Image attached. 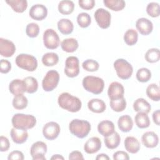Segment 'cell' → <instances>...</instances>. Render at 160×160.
Instances as JSON below:
<instances>
[{
    "mask_svg": "<svg viewBox=\"0 0 160 160\" xmlns=\"http://www.w3.org/2000/svg\"><path fill=\"white\" fill-rule=\"evenodd\" d=\"M58 102L62 109L71 112H78L82 107V102L78 97L66 92H62L59 96Z\"/></svg>",
    "mask_w": 160,
    "mask_h": 160,
    "instance_id": "obj_1",
    "label": "cell"
},
{
    "mask_svg": "<svg viewBox=\"0 0 160 160\" xmlns=\"http://www.w3.org/2000/svg\"><path fill=\"white\" fill-rule=\"evenodd\" d=\"M11 122L12 126L16 129L28 130L35 126L36 119L31 114L17 113L12 116Z\"/></svg>",
    "mask_w": 160,
    "mask_h": 160,
    "instance_id": "obj_2",
    "label": "cell"
},
{
    "mask_svg": "<svg viewBox=\"0 0 160 160\" xmlns=\"http://www.w3.org/2000/svg\"><path fill=\"white\" fill-rule=\"evenodd\" d=\"M91 129V124L85 120L74 119L69 124V129L72 134L78 138H86Z\"/></svg>",
    "mask_w": 160,
    "mask_h": 160,
    "instance_id": "obj_3",
    "label": "cell"
},
{
    "mask_svg": "<svg viewBox=\"0 0 160 160\" xmlns=\"http://www.w3.org/2000/svg\"><path fill=\"white\" fill-rule=\"evenodd\" d=\"M82 84L84 89L94 94H101L104 88V82L102 78L93 76H87L82 79Z\"/></svg>",
    "mask_w": 160,
    "mask_h": 160,
    "instance_id": "obj_4",
    "label": "cell"
},
{
    "mask_svg": "<svg viewBox=\"0 0 160 160\" xmlns=\"http://www.w3.org/2000/svg\"><path fill=\"white\" fill-rule=\"evenodd\" d=\"M15 62L19 68L30 72L35 71L38 67V61L31 54H20L16 58Z\"/></svg>",
    "mask_w": 160,
    "mask_h": 160,
    "instance_id": "obj_5",
    "label": "cell"
},
{
    "mask_svg": "<svg viewBox=\"0 0 160 160\" xmlns=\"http://www.w3.org/2000/svg\"><path fill=\"white\" fill-rule=\"evenodd\" d=\"M114 68L116 74L121 79H128L132 76L133 68L132 65L124 59H118L114 62Z\"/></svg>",
    "mask_w": 160,
    "mask_h": 160,
    "instance_id": "obj_6",
    "label": "cell"
},
{
    "mask_svg": "<svg viewBox=\"0 0 160 160\" xmlns=\"http://www.w3.org/2000/svg\"><path fill=\"white\" fill-rule=\"evenodd\" d=\"M59 81V74L55 70H49L47 72L42 81V87L44 91L49 92L53 91Z\"/></svg>",
    "mask_w": 160,
    "mask_h": 160,
    "instance_id": "obj_7",
    "label": "cell"
},
{
    "mask_svg": "<svg viewBox=\"0 0 160 160\" xmlns=\"http://www.w3.org/2000/svg\"><path fill=\"white\" fill-rule=\"evenodd\" d=\"M43 43L46 48L55 49L59 46V37L54 29H48L43 34Z\"/></svg>",
    "mask_w": 160,
    "mask_h": 160,
    "instance_id": "obj_8",
    "label": "cell"
},
{
    "mask_svg": "<svg viewBox=\"0 0 160 160\" xmlns=\"http://www.w3.org/2000/svg\"><path fill=\"white\" fill-rule=\"evenodd\" d=\"M64 73L69 78L76 77L79 73V62L76 56H69L65 61Z\"/></svg>",
    "mask_w": 160,
    "mask_h": 160,
    "instance_id": "obj_9",
    "label": "cell"
},
{
    "mask_svg": "<svg viewBox=\"0 0 160 160\" xmlns=\"http://www.w3.org/2000/svg\"><path fill=\"white\" fill-rule=\"evenodd\" d=\"M98 25L102 29H107L110 26L111 15L104 8H98L94 14Z\"/></svg>",
    "mask_w": 160,
    "mask_h": 160,
    "instance_id": "obj_10",
    "label": "cell"
},
{
    "mask_svg": "<svg viewBox=\"0 0 160 160\" xmlns=\"http://www.w3.org/2000/svg\"><path fill=\"white\" fill-rule=\"evenodd\" d=\"M60 131V126L57 122L50 121L44 125L42 128V134L46 139L52 141L58 137Z\"/></svg>",
    "mask_w": 160,
    "mask_h": 160,
    "instance_id": "obj_11",
    "label": "cell"
},
{
    "mask_svg": "<svg viewBox=\"0 0 160 160\" xmlns=\"http://www.w3.org/2000/svg\"><path fill=\"white\" fill-rule=\"evenodd\" d=\"M47 149L46 144L42 141H37L33 143L30 149V154L32 159H46L45 154L47 152Z\"/></svg>",
    "mask_w": 160,
    "mask_h": 160,
    "instance_id": "obj_12",
    "label": "cell"
},
{
    "mask_svg": "<svg viewBox=\"0 0 160 160\" xmlns=\"http://www.w3.org/2000/svg\"><path fill=\"white\" fill-rule=\"evenodd\" d=\"M29 14L30 17L36 21H42L48 15L47 8L41 4L33 5L29 9Z\"/></svg>",
    "mask_w": 160,
    "mask_h": 160,
    "instance_id": "obj_13",
    "label": "cell"
},
{
    "mask_svg": "<svg viewBox=\"0 0 160 160\" xmlns=\"http://www.w3.org/2000/svg\"><path fill=\"white\" fill-rule=\"evenodd\" d=\"M124 94V89L120 82L114 81L109 84L108 89V95L111 100L123 98Z\"/></svg>",
    "mask_w": 160,
    "mask_h": 160,
    "instance_id": "obj_14",
    "label": "cell"
},
{
    "mask_svg": "<svg viewBox=\"0 0 160 160\" xmlns=\"http://www.w3.org/2000/svg\"><path fill=\"white\" fill-rule=\"evenodd\" d=\"M16 51L14 44L6 39L0 38V54L5 58L11 57Z\"/></svg>",
    "mask_w": 160,
    "mask_h": 160,
    "instance_id": "obj_15",
    "label": "cell"
},
{
    "mask_svg": "<svg viewBox=\"0 0 160 160\" xmlns=\"http://www.w3.org/2000/svg\"><path fill=\"white\" fill-rule=\"evenodd\" d=\"M136 28L141 34L147 36L152 32L153 24L149 19L145 18H141L136 21Z\"/></svg>",
    "mask_w": 160,
    "mask_h": 160,
    "instance_id": "obj_16",
    "label": "cell"
},
{
    "mask_svg": "<svg viewBox=\"0 0 160 160\" xmlns=\"http://www.w3.org/2000/svg\"><path fill=\"white\" fill-rule=\"evenodd\" d=\"M141 141L145 147L148 148H154L156 147L159 143V138L154 132L148 131L142 134Z\"/></svg>",
    "mask_w": 160,
    "mask_h": 160,
    "instance_id": "obj_17",
    "label": "cell"
},
{
    "mask_svg": "<svg viewBox=\"0 0 160 160\" xmlns=\"http://www.w3.org/2000/svg\"><path fill=\"white\" fill-rule=\"evenodd\" d=\"M101 141L98 137L89 138L84 145V150L88 154H94L97 152L101 148Z\"/></svg>",
    "mask_w": 160,
    "mask_h": 160,
    "instance_id": "obj_18",
    "label": "cell"
},
{
    "mask_svg": "<svg viewBox=\"0 0 160 160\" xmlns=\"http://www.w3.org/2000/svg\"><path fill=\"white\" fill-rule=\"evenodd\" d=\"M10 134L13 142L19 144L25 142L28 138V133L27 130L16 129L15 128H13L11 129Z\"/></svg>",
    "mask_w": 160,
    "mask_h": 160,
    "instance_id": "obj_19",
    "label": "cell"
},
{
    "mask_svg": "<svg viewBox=\"0 0 160 160\" xmlns=\"http://www.w3.org/2000/svg\"><path fill=\"white\" fill-rule=\"evenodd\" d=\"M115 127L114 123L109 120L101 121L98 125V131L104 137L108 136L114 132Z\"/></svg>",
    "mask_w": 160,
    "mask_h": 160,
    "instance_id": "obj_20",
    "label": "cell"
},
{
    "mask_svg": "<svg viewBox=\"0 0 160 160\" xmlns=\"http://www.w3.org/2000/svg\"><path fill=\"white\" fill-rule=\"evenodd\" d=\"M124 144L126 150L131 154L137 153L141 148L140 142L137 138L133 136L126 137L124 141Z\"/></svg>",
    "mask_w": 160,
    "mask_h": 160,
    "instance_id": "obj_21",
    "label": "cell"
},
{
    "mask_svg": "<svg viewBox=\"0 0 160 160\" xmlns=\"http://www.w3.org/2000/svg\"><path fill=\"white\" fill-rule=\"evenodd\" d=\"M118 128L124 132H129L133 127V121L129 115H123L119 118L118 121Z\"/></svg>",
    "mask_w": 160,
    "mask_h": 160,
    "instance_id": "obj_22",
    "label": "cell"
},
{
    "mask_svg": "<svg viewBox=\"0 0 160 160\" xmlns=\"http://www.w3.org/2000/svg\"><path fill=\"white\" fill-rule=\"evenodd\" d=\"M88 108L94 113H102L106 110V105L102 99L94 98L88 101Z\"/></svg>",
    "mask_w": 160,
    "mask_h": 160,
    "instance_id": "obj_23",
    "label": "cell"
},
{
    "mask_svg": "<svg viewBox=\"0 0 160 160\" xmlns=\"http://www.w3.org/2000/svg\"><path fill=\"white\" fill-rule=\"evenodd\" d=\"M9 90L14 96L23 94L26 92V88L23 80L16 79L12 80L9 84Z\"/></svg>",
    "mask_w": 160,
    "mask_h": 160,
    "instance_id": "obj_24",
    "label": "cell"
},
{
    "mask_svg": "<svg viewBox=\"0 0 160 160\" xmlns=\"http://www.w3.org/2000/svg\"><path fill=\"white\" fill-rule=\"evenodd\" d=\"M58 28L61 33L64 35L70 34L74 29L73 23L69 19L62 18L58 22Z\"/></svg>",
    "mask_w": 160,
    "mask_h": 160,
    "instance_id": "obj_25",
    "label": "cell"
},
{
    "mask_svg": "<svg viewBox=\"0 0 160 160\" xmlns=\"http://www.w3.org/2000/svg\"><path fill=\"white\" fill-rule=\"evenodd\" d=\"M104 141L107 148L114 149L119 146L121 142V137L118 132L114 131L111 135L104 137Z\"/></svg>",
    "mask_w": 160,
    "mask_h": 160,
    "instance_id": "obj_26",
    "label": "cell"
},
{
    "mask_svg": "<svg viewBox=\"0 0 160 160\" xmlns=\"http://www.w3.org/2000/svg\"><path fill=\"white\" fill-rule=\"evenodd\" d=\"M133 109L134 111L144 112L148 114L151 109L150 104L144 98H138L133 103Z\"/></svg>",
    "mask_w": 160,
    "mask_h": 160,
    "instance_id": "obj_27",
    "label": "cell"
},
{
    "mask_svg": "<svg viewBox=\"0 0 160 160\" xmlns=\"http://www.w3.org/2000/svg\"><path fill=\"white\" fill-rule=\"evenodd\" d=\"M62 49L67 52H73L77 50L79 47L78 41L73 38H66L62 40L61 43Z\"/></svg>",
    "mask_w": 160,
    "mask_h": 160,
    "instance_id": "obj_28",
    "label": "cell"
},
{
    "mask_svg": "<svg viewBox=\"0 0 160 160\" xmlns=\"http://www.w3.org/2000/svg\"><path fill=\"white\" fill-rule=\"evenodd\" d=\"M6 2L14 11L18 13L23 12L28 8V2L26 0H6Z\"/></svg>",
    "mask_w": 160,
    "mask_h": 160,
    "instance_id": "obj_29",
    "label": "cell"
},
{
    "mask_svg": "<svg viewBox=\"0 0 160 160\" xmlns=\"http://www.w3.org/2000/svg\"><path fill=\"white\" fill-rule=\"evenodd\" d=\"M136 126L140 129L147 128L150 125V120L148 114L144 112H138L134 118Z\"/></svg>",
    "mask_w": 160,
    "mask_h": 160,
    "instance_id": "obj_30",
    "label": "cell"
},
{
    "mask_svg": "<svg viewBox=\"0 0 160 160\" xmlns=\"http://www.w3.org/2000/svg\"><path fill=\"white\" fill-rule=\"evenodd\" d=\"M59 12L64 15L71 14L74 9V4L72 1L63 0L59 2L58 4Z\"/></svg>",
    "mask_w": 160,
    "mask_h": 160,
    "instance_id": "obj_31",
    "label": "cell"
},
{
    "mask_svg": "<svg viewBox=\"0 0 160 160\" xmlns=\"http://www.w3.org/2000/svg\"><path fill=\"white\" fill-rule=\"evenodd\" d=\"M146 95L154 101H159L160 99V89L158 84L152 83L148 85L146 88Z\"/></svg>",
    "mask_w": 160,
    "mask_h": 160,
    "instance_id": "obj_32",
    "label": "cell"
},
{
    "mask_svg": "<svg viewBox=\"0 0 160 160\" xmlns=\"http://www.w3.org/2000/svg\"><path fill=\"white\" fill-rule=\"evenodd\" d=\"M23 82L24 83L26 92L32 94L37 91L38 89V82L36 78L32 76H28L24 78Z\"/></svg>",
    "mask_w": 160,
    "mask_h": 160,
    "instance_id": "obj_33",
    "label": "cell"
},
{
    "mask_svg": "<svg viewBox=\"0 0 160 160\" xmlns=\"http://www.w3.org/2000/svg\"><path fill=\"white\" fill-rule=\"evenodd\" d=\"M103 3L106 7L114 11H121L126 6V2L123 0H104Z\"/></svg>",
    "mask_w": 160,
    "mask_h": 160,
    "instance_id": "obj_34",
    "label": "cell"
},
{
    "mask_svg": "<svg viewBox=\"0 0 160 160\" xmlns=\"http://www.w3.org/2000/svg\"><path fill=\"white\" fill-rule=\"evenodd\" d=\"M59 56L55 52H47L42 57V62L46 66H53L58 64Z\"/></svg>",
    "mask_w": 160,
    "mask_h": 160,
    "instance_id": "obj_35",
    "label": "cell"
},
{
    "mask_svg": "<svg viewBox=\"0 0 160 160\" xmlns=\"http://www.w3.org/2000/svg\"><path fill=\"white\" fill-rule=\"evenodd\" d=\"M28 101L27 98L23 94H19L14 96L12 99V106L18 110L25 109L28 106Z\"/></svg>",
    "mask_w": 160,
    "mask_h": 160,
    "instance_id": "obj_36",
    "label": "cell"
},
{
    "mask_svg": "<svg viewBox=\"0 0 160 160\" xmlns=\"http://www.w3.org/2000/svg\"><path fill=\"white\" fill-rule=\"evenodd\" d=\"M138 39V34L134 29H128L124 34V41L128 46L134 45Z\"/></svg>",
    "mask_w": 160,
    "mask_h": 160,
    "instance_id": "obj_37",
    "label": "cell"
},
{
    "mask_svg": "<svg viewBox=\"0 0 160 160\" xmlns=\"http://www.w3.org/2000/svg\"><path fill=\"white\" fill-rule=\"evenodd\" d=\"M144 58L146 61L150 63L158 62L160 59L159 49L158 48H151L148 49L145 54Z\"/></svg>",
    "mask_w": 160,
    "mask_h": 160,
    "instance_id": "obj_38",
    "label": "cell"
},
{
    "mask_svg": "<svg viewBox=\"0 0 160 160\" xmlns=\"http://www.w3.org/2000/svg\"><path fill=\"white\" fill-rule=\"evenodd\" d=\"M110 106L111 109L115 112H122L126 108V101L125 98H121L117 99H113L110 101Z\"/></svg>",
    "mask_w": 160,
    "mask_h": 160,
    "instance_id": "obj_39",
    "label": "cell"
},
{
    "mask_svg": "<svg viewBox=\"0 0 160 160\" xmlns=\"http://www.w3.org/2000/svg\"><path fill=\"white\" fill-rule=\"evenodd\" d=\"M151 78V72L149 69L142 68L138 70L136 72V79L141 82H146Z\"/></svg>",
    "mask_w": 160,
    "mask_h": 160,
    "instance_id": "obj_40",
    "label": "cell"
},
{
    "mask_svg": "<svg viewBox=\"0 0 160 160\" xmlns=\"http://www.w3.org/2000/svg\"><path fill=\"white\" fill-rule=\"evenodd\" d=\"M77 22L81 28H86L91 24V18L89 14L86 12H81L77 16Z\"/></svg>",
    "mask_w": 160,
    "mask_h": 160,
    "instance_id": "obj_41",
    "label": "cell"
},
{
    "mask_svg": "<svg viewBox=\"0 0 160 160\" xmlns=\"http://www.w3.org/2000/svg\"><path fill=\"white\" fill-rule=\"evenodd\" d=\"M146 12L152 18H157L160 14L159 4L156 2H151L147 5Z\"/></svg>",
    "mask_w": 160,
    "mask_h": 160,
    "instance_id": "obj_42",
    "label": "cell"
},
{
    "mask_svg": "<svg viewBox=\"0 0 160 160\" xmlns=\"http://www.w3.org/2000/svg\"><path fill=\"white\" fill-rule=\"evenodd\" d=\"M82 68L86 71L94 72L97 71L99 68V63L94 59H86L82 64Z\"/></svg>",
    "mask_w": 160,
    "mask_h": 160,
    "instance_id": "obj_43",
    "label": "cell"
},
{
    "mask_svg": "<svg viewBox=\"0 0 160 160\" xmlns=\"http://www.w3.org/2000/svg\"><path fill=\"white\" fill-rule=\"evenodd\" d=\"M26 33L29 38H34L38 36L39 33V27L35 22L29 23L26 28Z\"/></svg>",
    "mask_w": 160,
    "mask_h": 160,
    "instance_id": "obj_44",
    "label": "cell"
},
{
    "mask_svg": "<svg viewBox=\"0 0 160 160\" xmlns=\"http://www.w3.org/2000/svg\"><path fill=\"white\" fill-rule=\"evenodd\" d=\"M78 4L80 8L85 10H91L92 9L94 5L95 1L94 0H79Z\"/></svg>",
    "mask_w": 160,
    "mask_h": 160,
    "instance_id": "obj_45",
    "label": "cell"
},
{
    "mask_svg": "<svg viewBox=\"0 0 160 160\" xmlns=\"http://www.w3.org/2000/svg\"><path fill=\"white\" fill-rule=\"evenodd\" d=\"M11 69V62L6 59H1L0 61V72L3 74L9 72Z\"/></svg>",
    "mask_w": 160,
    "mask_h": 160,
    "instance_id": "obj_46",
    "label": "cell"
},
{
    "mask_svg": "<svg viewBox=\"0 0 160 160\" xmlns=\"http://www.w3.org/2000/svg\"><path fill=\"white\" fill-rule=\"evenodd\" d=\"M24 159L23 153L20 151H13L11 152L8 156V160H23Z\"/></svg>",
    "mask_w": 160,
    "mask_h": 160,
    "instance_id": "obj_47",
    "label": "cell"
},
{
    "mask_svg": "<svg viewBox=\"0 0 160 160\" xmlns=\"http://www.w3.org/2000/svg\"><path fill=\"white\" fill-rule=\"evenodd\" d=\"M0 151L1 152L7 151L10 147V142L9 141V139L6 137L1 136L0 137Z\"/></svg>",
    "mask_w": 160,
    "mask_h": 160,
    "instance_id": "obj_48",
    "label": "cell"
},
{
    "mask_svg": "<svg viewBox=\"0 0 160 160\" xmlns=\"http://www.w3.org/2000/svg\"><path fill=\"white\" fill-rule=\"evenodd\" d=\"M113 159L114 160H128L129 159V155L127 152L122 151H116L113 154Z\"/></svg>",
    "mask_w": 160,
    "mask_h": 160,
    "instance_id": "obj_49",
    "label": "cell"
},
{
    "mask_svg": "<svg viewBox=\"0 0 160 160\" xmlns=\"http://www.w3.org/2000/svg\"><path fill=\"white\" fill-rule=\"evenodd\" d=\"M69 159H79V160H83L84 157L81 152L78 151H74L69 153Z\"/></svg>",
    "mask_w": 160,
    "mask_h": 160,
    "instance_id": "obj_50",
    "label": "cell"
},
{
    "mask_svg": "<svg viewBox=\"0 0 160 160\" xmlns=\"http://www.w3.org/2000/svg\"><path fill=\"white\" fill-rule=\"evenodd\" d=\"M159 117H160V111L159 109L156 110L152 113V120L153 122L158 126H159Z\"/></svg>",
    "mask_w": 160,
    "mask_h": 160,
    "instance_id": "obj_51",
    "label": "cell"
},
{
    "mask_svg": "<svg viewBox=\"0 0 160 160\" xmlns=\"http://www.w3.org/2000/svg\"><path fill=\"white\" fill-rule=\"evenodd\" d=\"M110 158L106 154H103V153H101V154H98L96 158V160H101V159H103V160H109Z\"/></svg>",
    "mask_w": 160,
    "mask_h": 160,
    "instance_id": "obj_52",
    "label": "cell"
},
{
    "mask_svg": "<svg viewBox=\"0 0 160 160\" xmlns=\"http://www.w3.org/2000/svg\"><path fill=\"white\" fill-rule=\"evenodd\" d=\"M64 159V157L60 154H54L51 158V159H62L63 160Z\"/></svg>",
    "mask_w": 160,
    "mask_h": 160,
    "instance_id": "obj_53",
    "label": "cell"
}]
</instances>
